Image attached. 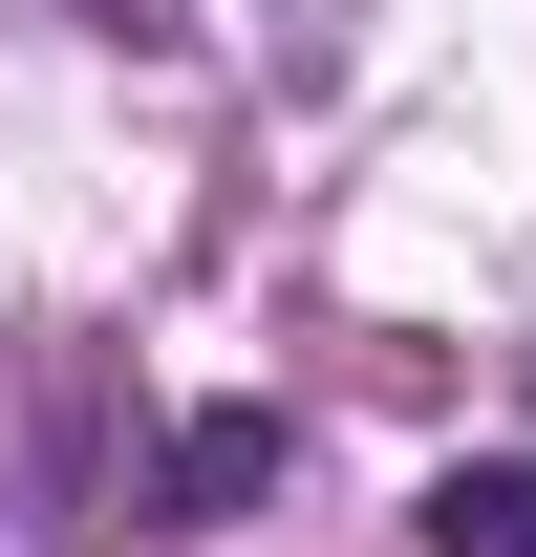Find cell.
<instances>
[{
  "label": "cell",
  "instance_id": "6da1fadb",
  "mask_svg": "<svg viewBox=\"0 0 536 557\" xmlns=\"http://www.w3.org/2000/svg\"><path fill=\"white\" fill-rule=\"evenodd\" d=\"M279 472V429L258 408H194V429H172V472H150V493H172V515H236V493H258Z\"/></svg>",
  "mask_w": 536,
  "mask_h": 557
},
{
  "label": "cell",
  "instance_id": "7a4b0ae2",
  "mask_svg": "<svg viewBox=\"0 0 536 557\" xmlns=\"http://www.w3.org/2000/svg\"><path fill=\"white\" fill-rule=\"evenodd\" d=\"M429 557H536V472H515V450L429 493Z\"/></svg>",
  "mask_w": 536,
  "mask_h": 557
},
{
  "label": "cell",
  "instance_id": "3957f363",
  "mask_svg": "<svg viewBox=\"0 0 536 557\" xmlns=\"http://www.w3.org/2000/svg\"><path fill=\"white\" fill-rule=\"evenodd\" d=\"M65 22H108V44H172V22H194V0H65Z\"/></svg>",
  "mask_w": 536,
  "mask_h": 557
}]
</instances>
